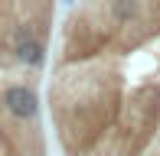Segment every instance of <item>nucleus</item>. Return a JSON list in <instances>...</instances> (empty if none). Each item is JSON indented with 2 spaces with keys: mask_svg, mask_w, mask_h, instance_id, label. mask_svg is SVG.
Listing matches in <instances>:
<instances>
[{
  "mask_svg": "<svg viewBox=\"0 0 160 156\" xmlns=\"http://www.w3.org/2000/svg\"><path fill=\"white\" fill-rule=\"evenodd\" d=\"M42 108L59 156H160V0H72Z\"/></svg>",
  "mask_w": 160,
  "mask_h": 156,
  "instance_id": "obj_1",
  "label": "nucleus"
},
{
  "mask_svg": "<svg viewBox=\"0 0 160 156\" xmlns=\"http://www.w3.org/2000/svg\"><path fill=\"white\" fill-rule=\"evenodd\" d=\"M59 0H0V156H49L42 108Z\"/></svg>",
  "mask_w": 160,
  "mask_h": 156,
  "instance_id": "obj_2",
  "label": "nucleus"
}]
</instances>
